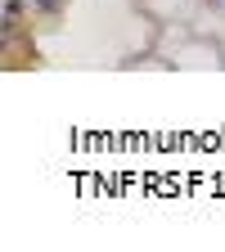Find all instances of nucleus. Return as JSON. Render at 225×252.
<instances>
[{"label": "nucleus", "mask_w": 225, "mask_h": 252, "mask_svg": "<svg viewBox=\"0 0 225 252\" xmlns=\"http://www.w3.org/2000/svg\"><path fill=\"white\" fill-rule=\"evenodd\" d=\"M0 5H5V36H9V32L18 27V18H23V5L18 0H0Z\"/></svg>", "instance_id": "f03ea898"}, {"label": "nucleus", "mask_w": 225, "mask_h": 252, "mask_svg": "<svg viewBox=\"0 0 225 252\" xmlns=\"http://www.w3.org/2000/svg\"><path fill=\"white\" fill-rule=\"evenodd\" d=\"M32 9H36L41 18H59L63 9H68V0H32Z\"/></svg>", "instance_id": "f257e3e1"}]
</instances>
